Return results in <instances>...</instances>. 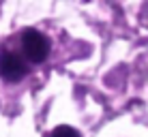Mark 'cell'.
I'll use <instances>...</instances> for the list:
<instances>
[{
  "mask_svg": "<svg viewBox=\"0 0 148 137\" xmlns=\"http://www.w3.org/2000/svg\"><path fill=\"white\" fill-rule=\"evenodd\" d=\"M22 52L30 62L39 64V62H45V58L49 56V43L37 30H26L22 37Z\"/></svg>",
  "mask_w": 148,
  "mask_h": 137,
  "instance_id": "obj_1",
  "label": "cell"
},
{
  "mask_svg": "<svg viewBox=\"0 0 148 137\" xmlns=\"http://www.w3.org/2000/svg\"><path fill=\"white\" fill-rule=\"evenodd\" d=\"M0 75L7 82H19L26 75V64L15 52H2L0 54Z\"/></svg>",
  "mask_w": 148,
  "mask_h": 137,
  "instance_id": "obj_2",
  "label": "cell"
},
{
  "mask_svg": "<svg viewBox=\"0 0 148 137\" xmlns=\"http://www.w3.org/2000/svg\"><path fill=\"white\" fill-rule=\"evenodd\" d=\"M49 137H79V133L73 129V126L62 124V126H56V129L52 131V135H49Z\"/></svg>",
  "mask_w": 148,
  "mask_h": 137,
  "instance_id": "obj_3",
  "label": "cell"
}]
</instances>
